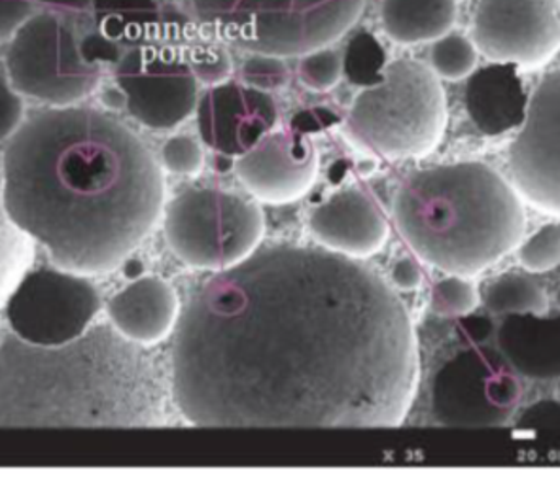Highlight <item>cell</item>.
Returning a JSON list of instances; mask_svg holds the SVG:
<instances>
[{
  "mask_svg": "<svg viewBox=\"0 0 560 484\" xmlns=\"http://www.w3.org/2000/svg\"><path fill=\"white\" fill-rule=\"evenodd\" d=\"M171 369L176 408L197 428H396L413 405L419 343L375 271L275 245L189 297Z\"/></svg>",
  "mask_w": 560,
  "mask_h": 484,
  "instance_id": "1",
  "label": "cell"
},
{
  "mask_svg": "<svg viewBox=\"0 0 560 484\" xmlns=\"http://www.w3.org/2000/svg\"><path fill=\"white\" fill-rule=\"evenodd\" d=\"M308 232L329 252L352 260L377 253L388 239V224L372 197L357 188L336 191L308 216Z\"/></svg>",
  "mask_w": 560,
  "mask_h": 484,
  "instance_id": "16",
  "label": "cell"
},
{
  "mask_svg": "<svg viewBox=\"0 0 560 484\" xmlns=\"http://www.w3.org/2000/svg\"><path fill=\"white\" fill-rule=\"evenodd\" d=\"M518 261L530 273H546L560 263V224H547L518 248Z\"/></svg>",
  "mask_w": 560,
  "mask_h": 484,
  "instance_id": "28",
  "label": "cell"
},
{
  "mask_svg": "<svg viewBox=\"0 0 560 484\" xmlns=\"http://www.w3.org/2000/svg\"><path fill=\"white\" fill-rule=\"evenodd\" d=\"M483 299L497 315H544L549 307L546 290L523 274H504L489 282Z\"/></svg>",
  "mask_w": 560,
  "mask_h": 484,
  "instance_id": "22",
  "label": "cell"
},
{
  "mask_svg": "<svg viewBox=\"0 0 560 484\" xmlns=\"http://www.w3.org/2000/svg\"><path fill=\"white\" fill-rule=\"evenodd\" d=\"M474 44L494 63L546 64L560 48V0H479Z\"/></svg>",
  "mask_w": 560,
  "mask_h": 484,
  "instance_id": "12",
  "label": "cell"
},
{
  "mask_svg": "<svg viewBox=\"0 0 560 484\" xmlns=\"http://www.w3.org/2000/svg\"><path fill=\"white\" fill-rule=\"evenodd\" d=\"M188 63L197 80L209 85L228 82V78L232 76L233 72L232 57L220 46H203V48L194 49Z\"/></svg>",
  "mask_w": 560,
  "mask_h": 484,
  "instance_id": "31",
  "label": "cell"
},
{
  "mask_svg": "<svg viewBox=\"0 0 560 484\" xmlns=\"http://www.w3.org/2000/svg\"><path fill=\"white\" fill-rule=\"evenodd\" d=\"M430 63L438 76L463 80L476 69V44L458 33H447L440 36L430 49Z\"/></svg>",
  "mask_w": 560,
  "mask_h": 484,
  "instance_id": "24",
  "label": "cell"
},
{
  "mask_svg": "<svg viewBox=\"0 0 560 484\" xmlns=\"http://www.w3.org/2000/svg\"><path fill=\"white\" fill-rule=\"evenodd\" d=\"M8 80L15 90L54 106L77 105L101 82V64L82 51V44L56 12L28 17L10 38Z\"/></svg>",
  "mask_w": 560,
  "mask_h": 484,
  "instance_id": "8",
  "label": "cell"
},
{
  "mask_svg": "<svg viewBox=\"0 0 560 484\" xmlns=\"http://www.w3.org/2000/svg\"><path fill=\"white\" fill-rule=\"evenodd\" d=\"M163 227L178 260L218 273L258 250L266 220L258 204L238 193L191 188L167 204Z\"/></svg>",
  "mask_w": 560,
  "mask_h": 484,
  "instance_id": "7",
  "label": "cell"
},
{
  "mask_svg": "<svg viewBox=\"0 0 560 484\" xmlns=\"http://www.w3.org/2000/svg\"><path fill=\"white\" fill-rule=\"evenodd\" d=\"M114 78L129 114L150 129H175L199 103V80L188 61L168 49L147 44L127 49Z\"/></svg>",
  "mask_w": 560,
  "mask_h": 484,
  "instance_id": "11",
  "label": "cell"
},
{
  "mask_svg": "<svg viewBox=\"0 0 560 484\" xmlns=\"http://www.w3.org/2000/svg\"><path fill=\"white\" fill-rule=\"evenodd\" d=\"M0 180L10 219L72 273L121 265L165 204L150 147L88 106L46 108L23 121L4 150Z\"/></svg>",
  "mask_w": 560,
  "mask_h": 484,
  "instance_id": "2",
  "label": "cell"
},
{
  "mask_svg": "<svg viewBox=\"0 0 560 484\" xmlns=\"http://www.w3.org/2000/svg\"><path fill=\"white\" fill-rule=\"evenodd\" d=\"M381 20L398 44H420L447 35L456 20L455 0H383Z\"/></svg>",
  "mask_w": 560,
  "mask_h": 484,
  "instance_id": "20",
  "label": "cell"
},
{
  "mask_svg": "<svg viewBox=\"0 0 560 484\" xmlns=\"http://www.w3.org/2000/svg\"><path fill=\"white\" fill-rule=\"evenodd\" d=\"M394 222L428 265L474 276L521 243L525 209L517 190L489 165L448 163L407 176L394 197Z\"/></svg>",
  "mask_w": 560,
  "mask_h": 484,
  "instance_id": "4",
  "label": "cell"
},
{
  "mask_svg": "<svg viewBox=\"0 0 560 484\" xmlns=\"http://www.w3.org/2000/svg\"><path fill=\"white\" fill-rule=\"evenodd\" d=\"M199 22L250 54L305 56L336 43L365 0H191Z\"/></svg>",
  "mask_w": 560,
  "mask_h": 484,
  "instance_id": "6",
  "label": "cell"
},
{
  "mask_svg": "<svg viewBox=\"0 0 560 484\" xmlns=\"http://www.w3.org/2000/svg\"><path fill=\"white\" fill-rule=\"evenodd\" d=\"M101 297L90 281L67 269L28 271L7 305L10 328L27 343L56 346L70 343L92 328Z\"/></svg>",
  "mask_w": 560,
  "mask_h": 484,
  "instance_id": "10",
  "label": "cell"
},
{
  "mask_svg": "<svg viewBox=\"0 0 560 484\" xmlns=\"http://www.w3.org/2000/svg\"><path fill=\"white\" fill-rule=\"evenodd\" d=\"M498 346L515 373L526 379L560 377L559 315H508L498 328Z\"/></svg>",
  "mask_w": 560,
  "mask_h": 484,
  "instance_id": "19",
  "label": "cell"
},
{
  "mask_svg": "<svg viewBox=\"0 0 560 484\" xmlns=\"http://www.w3.org/2000/svg\"><path fill=\"white\" fill-rule=\"evenodd\" d=\"M44 7H48L49 12H82L85 8L92 7V0H36Z\"/></svg>",
  "mask_w": 560,
  "mask_h": 484,
  "instance_id": "36",
  "label": "cell"
},
{
  "mask_svg": "<svg viewBox=\"0 0 560 484\" xmlns=\"http://www.w3.org/2000/svg\"><path fill=\"white\" fill-rule=\"evenodd\" d=\"M386 69V54L375 36L360 31L345 51L343 74L354 85L377 84Z\"/></svg>",
  "mask_w": 560,
  "mask_h": 484,
  "instance_id": "23",
  "label": "cell"
},
{
  "mask_svg": "<svg viewBox=\"0 0 560 484\" xmlns=\"http://www.w3.org/2000/svg\"><path fill=\"white\" fill-rule=\"evenodd\" d=\"M477 303H479V294L476 286L460 274H451L447 279L435 282L432 297H430V305L435 315L447 316V318L469 315L476 309Z\"/></svg>",
  "mask_w": 560,
  "mask_h": 484,
  "instance_id": "26",
  "label": "cell"
},
{
  "mask_svg": "<svg viewBox=\"0 0 560 484\" xmlns=\"http://www.w3.org/2000/svg\"><path fill=\"white\" fill-rule=\"evenodd\" d=\"M243 80L261 92L280 90L288 82V69L282 57L269 54H253L243 64Z\"/></svg>",
  "mask_w": 560,
  "mask_h": 484,
  "instance_id": "30",
  "label": "cell"
},
{
  "mask_svg": "<svg viewBox=\"0 0 560 484\" xmlns=\"http://www.w3.org/2000/svg\"><path fill=\"white\" fill-rule=\"evenodd\" d=\"M528 93L512 63H492L469 74L466 110L474 126L487 134L510 133L523 126Z\"/></svg>",
  "mask_w": 560,
  "mask_h": 484,
  "instance_id": "18",
  "label": "cell"
},
{
  "mask_svg": "<svg viewBox=\"0 0 560 484\" xmlns=\"http://www.w3.org/2000/svg\"><path fill=\"white\" fill-rule=\"evenodd\" d=\"M196 110L201 141L228 157L246 154L279 121V108L271 93L233 82L212 85L199 98Z\"/></svg>",
  "mask_w": 560,
  "mask_h": 484,
  "instance_id": "14",
  "label": "cell"
},
{
  "mask_svg": "<svg viewBox=\"0 0 560 484\" xmlns=\"http://www.w3.org/2000/svg\"><path fill=\"white\" fill-rule=\"evenodd\" d=\"M23 123L20 92L4 74H0V142L7 141Z\"/></svg>",
  "mask_w": 560,
  "mask_h": 484,
  "instance_id": "32",
  "label": "cell"
},
{
  "mask_svg": "<svg viewBox=\"0 0 560 484\" xmlns=\"http://www.w3.org/2000/svg\"><path fill=\"white\" fill-rule=\"evenodd\" d=\"M97 35L118 49L142 46L160 22L154 0H92Z\"/></svg>",
  "mask_w": 560,
  "mask_h": 484,
  "instance_id": "21",
  "label": "cell"
},
{
  "mask_svg": "<svg viewBox=\"0 0 560 484\" xmlns=\"http://www.w3.org/2000/svg\"><path fill=\"white\" fill-rule=\"evenodd\" d=\"M25 258H27L25 233L8 214L4 196H2V180H0V299L14 284L15 274L20 273Z\"/></svg>",
  "mask_w": 560,
  "mask_h": 484,
  "instance_id": "25",
  "label": "cell"
},
{
  "mask_svg": "<svg viewBox=\"0 0 560 484\" xmlns=\"http://www.w3.org/2000/svg\"><path fill=\"white\" fill-rule=\"evenodd\" d=\"M523 428H560V403L541 401L528 409L518 422Z\"/></svg>",
  "mask_w": 560,
  "mask_h": 484,
  "instance_id": "34",
  "label": "cell"
},
{
  "mask_svg": "<svg viewBox=\"0 0 560 484\" xmlns=\"http://www.w3.org/2000/svg\"><path fill=\"white\" fill-rule=\"evenodd\" d=\"M162 163L168 173L197 175L205 165L203 147L188 134H176L163 144Z\"/></svg>",
  "mask_w": 560,
  "mask_h": 484,
  "instance_id": "29",
  "label": "cell"
},
{
  "mask_svg": "<svg viewBox=\"0 0 560 484\" xmlns=\"http://www.w3.org/2000/svg\"><path fill=\"white\" fill-rule=\"evenodd\" d=\"M36 0H0V44L10 43L15 31L35 14Z\"/></svg>",
  "mask_w": 560,
  "mask_h": 484,
  "instance_id": "33",
  "label": "cell"
},
{
  "mask_svg": "<svg viewBox=\"0 0 560 484\" xmlns=\"http://www.w3.org/2000/svg\"><path fill=\"white\" fill-rule=\"evenodd\" d=\"M469 338L474 339V341H483V339L489 338L490 330H492V326H490L489 320H485L481 316H477V318H471L468 323Z\"/></svg>",
  "mask_w": 560,
  "mask_h": 484,
  "instance_id": "37",
  "label": "cell"
},
{
  "mask_svg": "<svg viewBox=\"0 0 560 484\" xmlns=\"http://www.w3.org/2000/svg\"><path fill=\"white\" fill-rule=\"evenodd\" d=\"M318 165V152L307 137L271 131L237 157L235 170L254 199L287 204L302 199L313 188Z\"/></svg>",
  "mask_w": 560,
  "mask_h": 484,
  "instance_id": "15",
  "label": "cell"
},
{
  "mask_svg": "<svg viewBox=\"0 0 560 484\" xmlns=\"http://www.w3.org/2000/svg\"><path fill=\"white\" fill-rule=\"evenodd\" d=\"M165 387L154 362L114 326L43 346L0 341V428H154Z\"/></svg>",
  "mask_w": 560,
  "mask_h": 484,
  "instance_id": "3",
  "label": "cell"
},
{
  "mask_svg": "<svg viewBox=\"0 0 560 484\" xmlns=\"http://www.w3.org/2000/svg\"><path fill=\"white\" fill-rule=\"evenodd\" d=\"M510 170L518 196L560 216V71L549 72L528 98L510 146Z\"/></svg>",
  "mask_w": 560,
  "mask_h": 484,
  "instance_id": "13",
  "label": "cell"
},
{
  "mask_svg": "<svg viewBox=\"0 0 560 484\" xmlns=\"http://www.w3.org/2000/svg\"><path fill=\"white\" fill-rule=\"evenodd\" d=\"M521 401L517 375L504 354L474 346L435 373L432 411L448 428H498L512 421Z\"/></svg>",
  "mask_w": 560,
  "mask_h": 484,
  "instance_id": "9",
  "label": "cell"
},
{
  "mask_svg": "<svg viewBox=\"0 0 560 484\" xmlns=\"http://www.w3.org/2000/svg\"><path fill=\"white\" fill-rule=\"evenodd\" d=\"M445 126L447 98L440 78L413 59L386 64L383 78L360 92L345 120L350 141L386 160L434 152Z\"/></svg>",
  "mask_w": 560,
  "mask_h": 484,
  "instance_id": "5",
  "label": "cell"
},
{
  "mask_svg": "<svg viewBox=\"0 0 560 484\" xmlns=\"http://www.w3.org/2000/svg\"><path fill=\"white\" fill-rule=\"evenodd\" d=\"M343 78V57L334 49H313L300 61V80L313 92H329Z\"/></svg>",
  "mask_w": 560,
  "mask_h": 484,
  "instance_id": "27",
  "label": "cell"
},
{
  "mask_svg": "<svg viewBox=\"0 0 560 484\" xmlns=\"http://www.w3.org/2000/svg\"><path fill=\"white\" fill-rule=\"evenodd\" d=\"M106 312L124 338L137 344H154L175 330L180 303L167 282L158 276H140L110 297Z\"/></svg>",
  "mask_w": 560,
  "mask_h": 484,
  "instance_id": "17",
  "label": "cell"
},
{
  "mask_svg": "<svg viewBox=\"0 0 560 484\" xmlns=\"http://www.w3.org/2000/svg\"><path fill=\"white\" fill-rule=\"evenodd\" d=\"M390 279H393L394 286L401 290V292H413V290L420 288V284H422V271H420V267L417 265L413 258L404 256L394 263Z\"/></svg>",
  "mask_w": 560,
  "mask_h": 484,
  "instance_id": "35",
  "label": "cell"
}]
</instances>
